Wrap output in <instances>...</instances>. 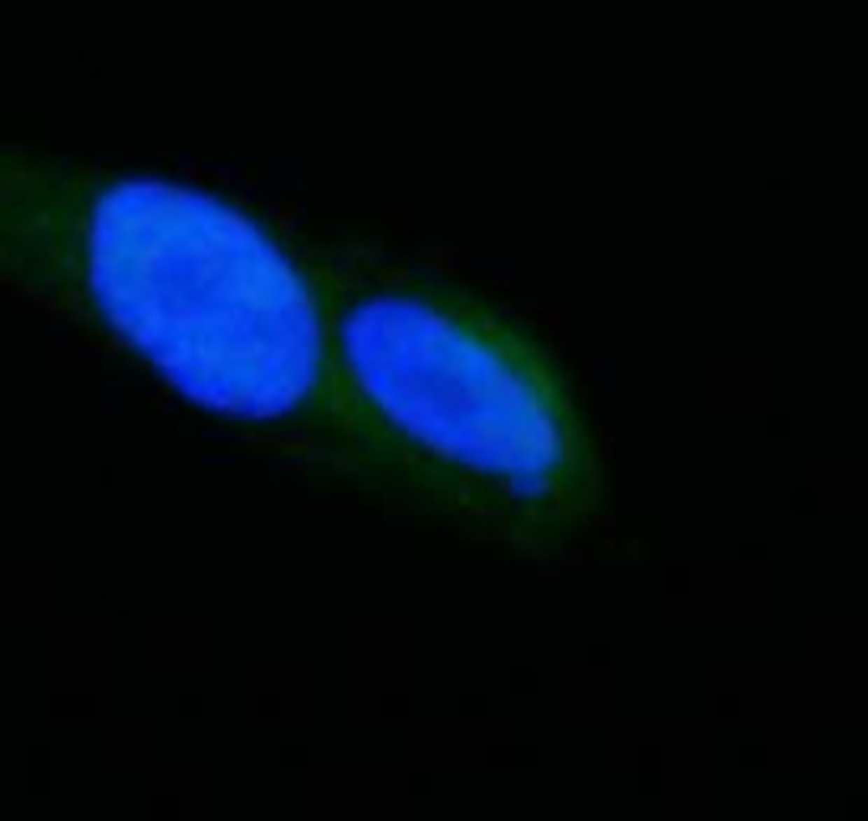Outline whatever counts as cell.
Returning <instances> with one entry per match:
<instances>
[{"label":"cell","mask_w":868,"mask_h":821,"mask_svg":"<svg viewBox=\"0 0 868 821\" xmlns=\"http://www.w3.org/2000/svg\"><path fill=\"white\" fill-rule=\"evenodd\" d=\"M332 464L485 545L562 554L601 511L587 400L536 323L400 264L332 290Z\"/></svg>","instance_id":"obj_1"},{"label":"cell","mask_w":868,"mask_h":821,"mask_svg":"<svg viewBox=\"0 0 868 821\" xmlns=\"http://www.w3.org/2000/svg\"><path fill=\"white\" fill-rule=\"evenodd\" d=\"M77 272L98 319L188 400L332 443L328 294L255 213L175 179L106 175L81 196Z\"/></svg>","instance_id":"obj_2"}]
</instances>
